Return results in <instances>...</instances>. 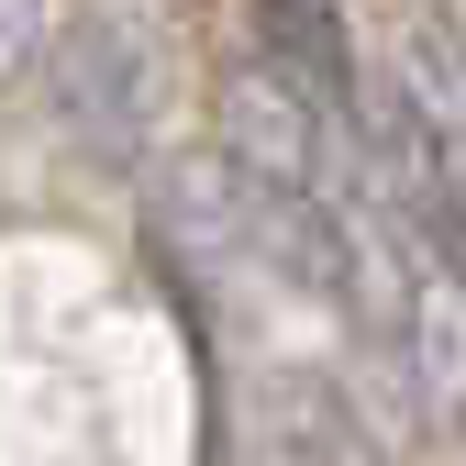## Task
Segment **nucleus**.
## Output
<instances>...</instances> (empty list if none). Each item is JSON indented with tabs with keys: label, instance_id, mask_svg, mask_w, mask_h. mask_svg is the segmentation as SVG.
I'll return each instance as SVG.
<instances>
[{
	"label": "nucleus",
	"instance_id": "1",
	"mask_svg": "<svg viewBox=\"0 0 466 466\" xmlns=\"http://www.w3.org/2000/svg\"><path fill=\"white\" fill-rule=\"evenodd\" d=\"M45 78H56V111L67 134L111 167H134L156 111H167V23L145 0H89V12L45 45Z\"/></svg>",
	"mask_w": 466,
	"mask_h": 466
},
{
	"label": "nucleus",
	"instance_id": "2",
	"mask_svg": "<svg viewBox=\"0 0 466 466\" xmlns=\"http://www.w3.org/2000/svg\"><path fill=\"white\" fill-rule=\"evenodd\" d=\"M256 67L289 78L322 123L356 134V100H367V67H356V34H344V0H256Z\"/></svg>",
	"mask_w": 466,
	"mask_h": 466
},
{
	"label": "nucleus",
	"instance_id": "3",
	"mask_svg": "<svg viewBox=\"0 0 466 466\" xmlns=\"http://www.w3.org/2000/svg\"><path fill=\"white\" fill-rule=\"evenodd\" d=\"M45 45H56L45 0H0V89H12V78H34V67H45Z\"/></svg>",
	"mask_w": 466,
	"mask_h": 466
}]
</instances>
